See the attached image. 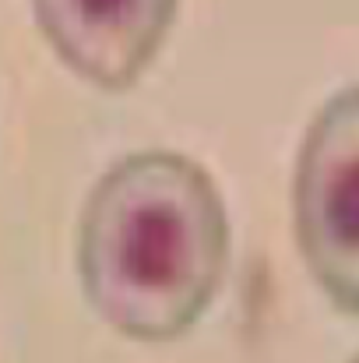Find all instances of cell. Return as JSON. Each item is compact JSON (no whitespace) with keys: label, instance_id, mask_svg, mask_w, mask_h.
I'll use <instances>...</instances> for the list:
<instances>
[{"label":"cell","instance_id":"6da1fadb","mask_svg":"<svg viewBox=\"0 0 359 363\" xmlns=\"http://www.w3.org/2000/svg\"><path fill=\"white\" fill-rule=\"evenodd\" d=\"M229 212L190 155L144 148L113 162L81 208L78 279L89 307L123 339H183L229 272Z\"/></svg>","mask_w":359,"mask_h":363},{"label":"cell","instance_id":"7a4b0ae2","mask_svg":"<svg viewBox=\"0 0 359 363\" xmlns=\"http://www.w3.org/2000/svg\"><path fill=\"white\" fill-rule=\"evenodd\" d=\"M292 233L317 289L359 321V82L338 89L303 134Z\"/></svg>","mask_w":359,"mask_h":363},{"label":"cell","instance_id":"3957f363","mask_svg":"<svg viewBox=\"0 0 359 363\" xmlns=\"http://www.w3.org/2000/svg\"><path fill=\"white\" fill-rule=\"evenodd\" d=\"M180 0H32L50 50L103 92L130 89L159 57Z\"/></svg>","mask_w":359,"mask_h":363},{"label":"cell","instance_id":"277c9868","mask_svg":"<svg viewBox=\"0 0 359 363\" xmlns=\"http://www.w3.org/2000/svg\"><path fill=\"white\" fill-rule=\"evenodd\" d=\"M349 363H359V353H356V357H353V360H349Z\"/></svg>","mask_w":359,"mask_h":363}]
</instances>
